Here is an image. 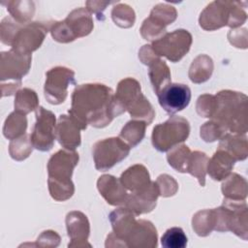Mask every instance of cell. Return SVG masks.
Returning <instances> with one entry per match:
<instances>
[{
	"label": "cell",
	"instance_id": "obj_24",
	"mask_svg": "<svg viewBox=\"0 0 248 248\" xmlns=\"http://www.w3.org/2000/svg\"><path fill=\"white\" fill-rule=\"evenodd\" d=\"M221 190L224 199L245 201L247 197V181L243 176L237 173H230L222 183Z\"/></svg>",
	"mask_w": 248,
	"mask_h": 248
},
{
	"label": "cell",
	"instance_id": "obj_4",
	"mask_svg": "<svg viewBox=\"0 0 248 248\" xmlns=\"http://www.w3.org/2000/svg\"><path fill=\"white\" fill-rule=\"evenodd\" d=\"M237 1H213L201 13L200 26L207 31H213L223 26L232 29L242 25L247 19V14Z\"/></svg>",
	"mask_w": 248,
	"mask_h": 248
},
{
	"label": "cell",
	"instance_id": "obj_36",
	"mask_svg": "<svg viewBox=\"0 0 248 248\" xmlns=\"http://www.w3.org/2000/svg\"><path fill=\"white\" fill-rule=\"evenodd\" d=\"M113 22L122 28H129L134 25L136 15L134 10L127 4H117L111 11Z\"/></svg>",
	"mask_w": 248,
	"mask_h": 248
},
{
	"label": "cell",
	"instance_id": "obj_43",
	"mask_svg": "<svg viewBox=\"0 0 248 248\" xmlns=\"http://www.w3.org/2000/svg\"><path fill=\"white\" fill-rule=\"evenodd\" d=\"M60 243V236L56 232L45 231L37 238V246L40 247H57Z\"/></svg>",
	"mask_w": 248,
	"mask_h": 248
},
{
	"label": "cell",
	"instance_id": "obj_23",
	"mask_svg": "<svg viewBox=\"0 0 248 248\" xmlns=\"http://www.w3.org/2000/svg\"><path fill=\"white\" fill-rule=\"evenodd\" d=\"M218 149L228 152L235 161H242L248 155V142L245 135L226 134L220 139Z\"/></svg>",
	"mask_w": 248,
	"mask_h": 248
},
{
	"label": "cell",
	"instance_id": "obj_3",
	"mask_svg": "<svg viewBox=\"0 0 248 248\" xmlns=\"http://www.w3.org/2000/svg\"><path fill=\"white\" fill-rule=\"evenodd\" d=\"M79 160L76 150L61 149L52 154L47 163V185L51 198L57 202L69 200L75 193L73 170Z\"/></svg>",
	"mask_w": 248,
	"mask_h": 248
},
{
	"label": "cell",
	"instance_id": "obj_22",
	"mask_svg": "<svg viewBox=\"0 0 248 248\" xmlns=\"http://www.w3.org/2000/svg\"><path fill=\"white\" fill-rule=\"evenodd\" d=\"M235 160L225 150L218 149L208 160L206 172L216 181L224 180L232 170Z\"/></svg>",
	"mask_w": 248,
	"mask_h": 248
},
{
	"label": "cell",
	"instance_id": "obj_30",
	"mask_svg": "<svg viewBox=\"0 0 248 248\" xmlns=\"http://www.w3.org/2000/svg\"><path fill=\"white\" fill-rule=\"evenodd\" d=\"M148 126L144 121L133 119L122 128L119 138L122 139L131 148L137 146L145 136V129Z\"/></svg>",
	"mask_w": 248,
	"mask_h": 248
},
{
	"label": "cell",
	"instance_id": "obj_16",
	"mask_svg": "<svg viewBox=\"0 0 248 248\" xmlns=\"http://www.w3.org/2000/svg\"><path fill=\"white\" fill-rule=\"evenodd\" d=\"M66 228L71 242L68 247H91L87 242L90 233V224L85 214L80 211H71L66 215Z\"/></svg>",
	"mask_w": 248,
	"mask_h": 248
},
{
	"label": "cell",
	"instance_id": "obj_13",
	"mask_svg": "<svg viewBox=\"0 0 248 248\" xmlns=\"http://www.w3.org/2000/svg\"><path fill=\"white\" fill-rule=\"evenodd\" d=\"M52 23L49 22H30L23 25L16 33L12 44V49L30 54L38 49L43 44L46 35L50 31Z\"/></svg>",
	"mask_w": 248,
	"mask_h": 248
},
{
	"label": "cell",
	"instance_id": "obj_2",
	"mask_svg": "<svg viewBox=\"0 0 248 248\" xmlns=\"http://www.w3.org/2000/svg\"><path fill=\"white\" fill-rule=\"evenodd\" d=\"M216 108L211 119L227 132L245 135L248 129V98L241 92L222 90L215 95Z\"/></svg>",
	"mask_w": 248,
	"mask_h": 248
},
{
	"label": "cell",
	"instance_id": "obj_8",
	"mask_svg": "<svg viewBox=\"0 0 248 248\" xmlns=\"http://www.w3.org/2000/svg\"><path fill=\"white\" fill-rule=\"evenodd\" d=\"M190 134V124L181 116H171L166 122L153 128L151 140L155 149L166 152L187 140Z\"/></svg>",
	"mask_w": 248,
	"mask_h": 248
},
{
	"label": "cell",
	"instance_id": "obj_29",
	"mask_svg": "<svg viewBox=\"0 0 248 248\" xmlns=\"http://www.w3.org/2000/svg\"><path fill=\"white\" fill-rule=\"evenodd\" d=\"M26 114L18 111L12 112L5 120L3 126V135L8 140H15L25 135L27 129Z\"/></svg>",
	"mask_w": 248,
	"mask_h": 248
},
{
	"label": "cell",
	"instance_id": "obj_35",
	"mask_svg": "<svg viewBox=\"0 0 248 248\" xmlns=\"http://www.w3.org/2000/svg\"><path fill=\"white\" fill-rule=\"evenodd\" d=\"M34 146L31 142L30 136L23 135L17 139L12 140L9 144V153L16 161H23L29 157Z\"/></svg>",
	"mask_w": 248,
	"mask_h": 248
},
{
	"label": "cell",
	"instance_id": "obj_17",
	"mask_svg": "<svg viewBox=\"0 0 248 248\" xmlns=\"http://www.w3.org/2000/svg\"><path fill=\"white\" fill-rule=\"evenodd\" d=\"M80 130V125L70 114H61L56 124L55 138L65 149L75 150L81 142Z\"/></svg>",
	"mask_w": 248,
	"mask_h": 248
},
{
	"label": "cell",
	"instance_id": "obj_32",
	"mask_svg": "<svg viewBox=\"0 0 248 248\" xmlns=\"http://www.w3.org/2000/svg\"><path fill=\"white\" fill-rule=\"evenodd\" d=\"M208 160L209 158L207 155L202 151L191 152L189 158L187 172L195 176L202 187L205 185V174Z\"/></svg>",
	"mask_w": 248,
	"mask_h": 248
},
{
	"label": "cell",
	"instance_id": "obj_37",
	"mask_svg": "<svg viewBox=\"0 0 248 248\" xmlns=\"http://www.w3.org/2000/svg\"><path fill=\"white\" fill-rule=\"evenodd\" d=\"M149 17L164 27H167V25L172 23L176 19L177 12L174 7L166 3H160L153 7Z\"/></svg>",
	"mask_w": 248,
	"mask_h": 248
},
{
	"label": "cell",
	"instance_id": "obj_40",
	"mask_svg": "<svg viewBox=\"0 0 248 248\" xmlns=\"http://www.w3.org/2000/svg\"><path fill=\"white\" fill-rule=\"evenodd\" d=\"M227 134V131L216 121L210 120L205 122L200 130L201 138L206 142H212L217 140H220L224 135Z\"/></svg>",
	"mask_w": 248,
	"mask_h": 248
},
{
	"label": "cell",
	"instance_id": "obj_44",
	"mask_svg": "<svg viewBox=\"0 0 248 248\" xmlns=\"http://www.w3.org/2000/svg\"><path fill=\"white\" fill-rule=\"evenodd\" d=\"M160 56L157 55V53L153 50L152 46L150 45H144L139 51V58L141 61V63L145 65H149L152 61H154L156 58H159Z\"/></svg>",
	"mask_w": 248,
	"mask_h": 248
},
{
	"label": "cell",
	"instance_id": "obj_39",
	"mask_svg": "<svg viewBox=\"0 0 248 248\" xmlns=\"http://www.w3.org/2000/svg\"><path fill=\"white\" fill-rule=\"evenodd\" d=\"M25 24H20L12 16H7L2 19L0 24V39L4 45L12 46L14 39L19 29Z\"/></svg>",
	"mask_w": 248,
	"mask_h": 248
},
{
	"label": "cell",
	"instance_id": "obj_42",
	"mask_svg": "<svg viewBox=\"0 0 248 248\" xmlns=\"http://www.w3.org/2000/svg\"><path fill=\"white\" fill-rule=\"evenodd\" d=\"M156 183L158 185L160 196L164 198L175 195V193L178 190L177 182L173 179V177H171L169 174L159 175L156 180Z\"/></svg>",
	"mask_w": 248,
	"mask_h": 248
},
{
	"label": "cell",
	"instance_id": "obj_6",
	"mask_svg": "<svg viewBox=\"0 0 248 248\" xmlns=\"http://www.w3.org/2000/svg\"><path fill=\"white\" fill-rule=\"evenodd\" d=\"M214 209L217 232L231 231L244 240L248 238V207L245 201L224 199L221 206Z\"/></svg>",
	"mask_w": 248,
	"mask_h": 248
},
{
	"label": "cell",
	"instance_id": "obj_31",
	"mask_svg": "<svg viewBox=\"0 0 248 248\" xmlns=\"http://www.w3.org/2000/svg\"><path fill=\"white\" fill-rule=\"evenodd\" d=\"M192 227L200 236H207L215 228L214 209H203L198 211L192 219Z\"/></svg>",
	"mask_w": 248,
	"mask_h": 248
},
{
	"label": "cell",
	"instance_id": "obj_21",
	"mask_svg": "<svg viewBox=\"0 0 248 248\" xmlns=\"http://www.w3.org/2000/svg\"><path fill=\"white\" fill-rule=\"evenodd\" d=\"M140 93V84L133 78H126L118 82L116 93L114 94V103L119 115L126 111L127 107Z\"/></svg>",
	"mask_w": 248,
	"mask_h": 248
},
{
	"label": "cell",
	"instance_id": "obj_20",
	"mask_svg": "<svg viewBox=\"0 0 248 248\" xmlns=\"http://www.w3.org/2000/svg\"><path fill=\"white\" fill-rule=\"evenodd\" d=\"M120 181L130 193H140L147 189L152 181L147 169L140 164L128 168L120 176Z\"/></svg>",
	"mask_w": 248,
	"mask_h": 248
},
{
	"label": "cell",
	"instance_id": "obj_27",
	"mask_svg": "<svg viewBox=\"0 0 248 248\" xmlns=\"http://www.w3.org/2000/svg\"><path fill=\"white\" fill-rule=\"evenodd\" d=\"M126 110L133 119L144 121L147 125H149L155 117V110L152 105L142 93L131 102Z\"/></svg>",
	"mask_w": 248,
	"mask_h": 248
},
{
	"label": "cell",
	"instance_id": "obj_18",
	"mask_svg": "<svg viewBox=\"0 0 248 248\" xmlns=\"http://www.w3.org/2000/svg\"><path fill=\"white\" fill-rule=\"evenodd\" d=\"M160 196L156 181H152L151 185L140 193H128L127 199L123 206L130 209L137 216L152 211L157 203Z\"/></svg>",
	"mask_w": 248,
	"mask_h": 248
},
{
	"label": "cell",
	"instance_id": "obj_9",
	"mask_svg": "<svg viewBox=\"0 0 248 248\" xmlns=\"http://www.w3.org/2000/svg\"><path fill=\"white\" fill-rule=\"evenodd\" d=\"M131 147L119 137L104 139L92 146V156L97 170L106 171L124 160Z\"/></svg>",
	"mask_w": 248,
	"mask_h": 248
},
{
	"label": "cell",
	"instance_id": "obj_28",
	"mask_svg": "<svg viewBox=\"0 0 248 248\" xmlns=\"http://www.w3.org/2000/svg\"><path fill=\"white\" fill-rule=\"evenodd\" d=\"M2 4L6 5L11 16L20 24L30 23L35 14V4L33 1H8Z\"/></svg>",
	"mask_w": 248,
	"mask_h": 248
},
{
	"label": "cell",
	"instance_id": "obj_45",
	"mask_svg": "<svg viewBox=\"0 0 248 248\" xmlns=\"http://www.w3.org/2000/svg\"><path fill=\"white\" fill-rule=\"evenodd\" d=\"M110 2H103V1H87L86 6L87 10L92 14H96L98 18H100V16H103V11L106 9L108 5H109Z\"/></svg>",
	"mask_w": 248,
	"mask_h": 248
},
{
	"label": "cell",
	"instance_id": "obj_15",
	"mask_svg": "<svg viewBox=\"0 0 248 248\" xmlns=\"http://www.w3.org/2000/svg\"><path fill=\"white\" fill-rule=\"evenodd\" d=\"M158 96L160 106L169 114L183 110L190 103L191 90L183 83H170L164 87Z\"/></svg>",
	"mask_w": 248,
	"mask_h": 248
},
{
	"label": "cell",
	"instance_id": "obj_25",
	"mask_svg": "<svg viewBox=\"0 0 248 248\" xmlns=\"http://www.w3.org/2000/svg\"><path fill=\"white\" fill-rule=\"evenodd\" d=\"M148 76L150 78V82L153 86L154 92L156 93V95H158L164 87L171 82L170 69L166 62L163 61L160 57L152 61L148 65Z\"/></svg>",
	"mask_w": 248,
	"mask_h": 248
},
{
	"label": "cell",
	"instance_id": "obj_33",
	"mask_svg": "<svg viewBox=\"0 0 248 248\" xmlns=\"http://www.w3.org/2000/svg\"><path fill=\"white\" fill-rule=\"evenodd\" d=\"M39 108V98L37 93L30 88L17 90L15 98V110L27 114Z\"/></svg>",
	"mask_w": 248,
	"mask_h": 248
},
{
	"label": "cell",
	"instance_id": "obj_1",
	"mask_svg": "<svg viewBox=\"0 0 248 248\" xmlns=\"http://www.w3.org/2000/svg\"><path fill=\"white\" fill-rule=\"evenodd\" d=\"M69 114L82 130L88 124L95 128H104L119 115L112 89L102 83L78 85L72 94Z\"/></svg>",
	"mask_w": 248,
	"mask_h": 248
},
{
	"label": "cell",
	"instance_id": "obj_5",
	"mask_svg": "<svg viewBox=\"0 0 248 248\" xmlns=\"http://www.w3.org/2000/svg\"><path fill=\"white\" fill-rule=\"evenodd\" d=\"M0 79L2 97L13 95L21 85V78L29 72L32 55L14 49L2 51L0 55Z\"/></svg>",
	"mask_w": 248,
	"mask_h": 248
},
{
	"label": "cell",
	"instance_id": "obj_26",
	"mask_svg": "<svg viewBox=\"0 0 248 248\" xmlns=\"http://www.w3.org/2000/svg\"><path fill=\"white\" fill-rule=\"evenodd\" d=\"M213 61L206 54L198 55L189 68V78L194 83H202L210 78L213 72Z\"/></svg>",
	"mask_w": 248,
	"mask_h": 248
},
{
	"label": "cell",
	"instance_id": "obj_38",
	"mask_svg": "<svg viewBox=\"0 0 248 248\" xmlns=\"http://www.w3.org/2000/svg\"><path fill=\"white\" fill-rule=\"evenodd\" d=\"M187 242V236L179 227L168 229L161 237V244L165 248H184Z\"/></svg>",
	"mask_w": 248,
	"mask_h": 248
},
{
	"label": "cell",
	"instance_id": "obj_10",
	"mask_svg": "<svg viewBox=\"0 0 248 248\" xmlns=\"http://www.w3.org/2000/svg\"><path fill=\"white\" fill-rule=\"evenodd\" d=\"M193 38L185 29H177L166 33L163 37L152 42V48L158 56H165L170 62H178L190 50Z\"/></svg>",
	"mask_w": 248,
	"mask_h": 248
},
{
	"label": "cell",
	"instance_id": "obj_19",
	"mask_svg": "<svg viewBox=\"0 0 248 248\" xmlns=\"http://www.w3.org/2000/svg\"><path fill=\"white\" fill-rule=\"evenodd\" d=\"M97 188L106 202L114 206H123L128 192L120 179L110 174H104L97 181Z\"/></svg>",
	"mask_w": 248,
	"mask_h": 248
},
{
	"label": "cell",
	"instance_id": "obj_11",
	"mask_svg": "<svg viewBox=\"0 0 248 248\" xmlns=\"http://www.w3.org/2000/svg\"><path fill=\"white\" fill-rule=\"evenodd\" d=\"M76 84L75 72L63 66H57L46 73L44 87L46 101L52 105L62 104L68 95V87Z\"/></svg>",
	"mask_w": 248,
	"mask_h": 248
},
{
	"label": "cell",
	"instance_id": "obj_41",
	"mask_svg": "<svg viewBox=\"0 0 248 248\" xmlns=\"http://www.w3.org/2000/svg\"><path fill=\"white\" fill-rule=\"evenodd\" d=\"M216 108V98L214 95L203 94L201 95L196 104V110L202 117L211 118Z\"/></svg>",
	"mask_w": 248,
	"mask_h": 248
},
{
	"label": "cell",
	"instance_id": "obj_7",
	"mask_svg": "<svg viewBox=\"0 0 248 248\" xmlns=\"http://www.w3.org/2000/svg\"><path fill=\"white\" fill-rule=\"evenodd\" d=\"M93 27L91 13L86 8H78L73 10L64 20L53 21L50 33L56 42L70 43L89 35Z\"/></svg>",
	"mask_w": 248,
	"mask_h": 248
},
{
	"label": "cell",
	"instance_id": "obj_12",
	"mask_svg": "<svg viewBox=\"0 0 248 248\" xmlns=\"http://www.w3.org/2000/svg\"><path fill=\"white\" fill-rule=\"evenodd\" d=\"M36 122L32 134L31 142L34 148L40 151H48L53 147L56 129V118L52 111L39 107L36 110Z\"/></svg>",
	"mask_w": 248,
	"mask_h": 248
},
{
	"label": "cell",
	"instance_id": "obj_14",
	"mask_svg": "<svg viewBox=\"0 0 248 248\" xmlns=\"http://www.w3.org/2000/svg\"><path fill=\"white\" fill-rule=\"evenodd\" d=\"M157 231L147 220H134L121 237L124 247L154 248L157 247Z\"/></svg>",
	"mask_w": 248,
	"mask_h": 248
},
{
	"label": "cell",
	"instance_id": "obj_34",
	"mask_svg": "<svg viewBox=\"0 0 248 248\" xmlns=\"http://www.w3.org/2000/svg\"><path fill=\"white\" fill-rule=\"evenodd\" d=\"M190 148L185 144H177L167 155V160L171 168L179 172H187L189 158L191 155Z\"/></svg>",
	"mask_w": 248,
	"mask_h": 248
}]
</instances>
